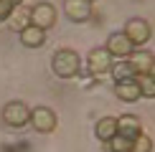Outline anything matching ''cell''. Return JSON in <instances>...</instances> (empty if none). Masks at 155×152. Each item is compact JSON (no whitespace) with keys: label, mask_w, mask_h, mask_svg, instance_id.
I'll return each instance as SVG.
<instances>
[{"label":"cell","mask_w":155,"mask_h":152,"mask_svg":"<svg viewBox=\"0 0 155 152\" xmlns=\"http://www.w3.org/2000/svg\"><path fill=\"white\" fill-rule=\"evenodd\" d=\"M122 33L130 38L132 46H145L150 41V23L145 18H130L125 23V28H122Z\"/></svg>","instance_id":"obj_5"},{"label":"cell","mask_w":155,"mask_h":152,"mask_svg":"<svg viewBox=\"0 0 155 152\" xmlns=\"http://www.w3.org/2000/svg\"><path fill=\"white\" fill-rule=\"evenodd\" d=\"M51 68H54V74L59 79H74V76H79L81 59L71 48H59L54 53V59H51Z\"/></svg>","instance_id":"obj_1"},{"label":"cell","mask_w":155,"mask_h":152,"mask_svg":"<svg viewBox=\"0 0 155 152\" xmlns=\"http://www.w3.org/2000/svg\"><path fill=\"white\" fill-rule=\"evenodd\" d=\"M13 8H15V5H13L10 0H0V23H5V21H8V18H10Z\"/></svg>","instance_id":"obj_19"},{"label":"cell","mask_w":155,"mask_h":152,"mask_svg":"<svg viewBox=\"0 0 155 152\" xmlns=\"http://www.w3.org/2000/svg\"><path fill=\"white\" fill-rule=\"evenodd\" d=\"M112 63H114V59L109 56V51H107L104 46H97V48L89 51L87 68H89V74H92V76H104V74H109Z\"/></svg>","instance_id":"obj_4"},{"label":"cell","mask_w":155,"mask_h":152,"mask_svg":"<svg viewBox=\"0 0 155 152\" xmlns=\"http://www.w3.org/2000/svg\"><path fill=\"white\" fill-rule=\"evenodd\" d=\"M94 135L99 142H107V139H112L117 135V117H102L99 122L94 127Z\"/></svg>","instance_id":"obj_13"},{"label":"cell","mask_w":155,"mask_h":152,"mask_svg":"<svg viewBox=\"0 0 155 152\" xmlns=\"http://www.w3.org/2000/svg\"><path fill=\"white\" fill-rule=\"evenodd\" d=\"M130 152H153V139L147 137V135H143V132H140V135L132 139Z\"/></svg>","instance_id":"obj_18"},{"label":"cell","mask_w":155,"mask_h":152,"mask_svg":"<svg viewBox=\"0 0 155 152\" xmlns=\"http://www.w3.org/2000/svg\"><path fill=\"white\" fill-rule=\"evenodd\" d=\"M140 132H143V124H140V119L135 114H125V117L117 119V135L127 137V139H135Z\"/></svg>","instance_id":"obj_10"},{"label":"cell","mask_w":155,"mask_h":152,"mask_svg":"<svg viewBox=\"0 0 155 152\" xmlns=\"http://www.w3.org/2000/svg\"><path fill=\"white\" fill-rule=\"evenodd\" d=\"M8 25L13 30H21L25 28V25H31V8H25V5H15L10 13V18H8Z\"/></svg>","instance_id":"obj_14"},{"label":"cell","mask_w":155,"mask_h":152,"mask_svg":"<svg viewBox=\"0 0 155 152\" xmlns=\"http://www.w3.org/2000/svg\"><path fill=\"white\" fill-rule=\"evenodd\" d=\"M64 13L69 15V21L74 23H87L92 21V3L87 0H64Z\"/></svg>","instance_id":"obj_8"},{"label":"cell","mask_w":155,"mask_h":152,"mask_svg":"<svg viewBox=\"0 0 155 152\" xmlns=\"http://www.w3.org/2000/svg\"><path fill=\"white\" fill-rule=\"evenodd\" d=\"M10 3H13V5H23V0H10Z\"/></svg>","instance_id":"obj_21"},{"label":"cell","mask_w":155,"mask_h":152,"mask_svg":"<svg viewBox=\"0 0 155 152\" xmlns=\"http://www.w3.org/2000/svg\"><path fill=\"white\" fill-rule=\"evenodd\" d=\"M153 53L150 51H132V56L127 59V63L132 66V71L135 74H147L150 71V66H153Z\"/></svg>","instance_id":"obj_12"},{"label":"cell","mask_w":155,"mask_h":152,"mask_svg":"<svg viewBox=\"0 0 155 152\" xmlns=\"http://www.w3.org/2000/svg\"><path fill=\"white\" fill-rule=\"evenodd\" d=\"M87 3H94V0H87Z\"/></svg>","instance_id":"obj_22"},{"label":"cell","mask_w":155,"mask_h":152,"mask_svg":"<svg viewBox=\"0 0 155 152\" xmlns=\"http://www.w3.org/2000/svg\"><path fill=\"white\" fill-rule=\"evenodd\" d=\"M21 43L25 48H41L43 43H46V30H41L38 25H25L21 30Z\"/></svg>","instance_id":"obj_9"},{"label":"cell","mask_w":155,"mask_h":152,"mask_svg":"<svg viewBox=\"0 0 155 152\" xmlns=\"http://www.w3.org/2000/svg\"><path fill=\"white\" fill-rule=\"evenodd\" d=\"M130 144H132V139H127L122 135H114L112 139L104 142V150L107 152H130Z\"/></svg>","instance_id":"obj_17"},{"label":"cell","mask_w":155,"mask_h":152,"mask_svg":"<svg viewBox=\"0 0 155 152\" xmlns=\"http://www.w3.org/2000/svg\"><path fill=\"white\" fill-rule=\"evenodd\" d=\"M114 94H117L122 101H137V99H143L140 86H137V81H135V79L117 81V84H114Z\"/></svg>","instance_id":"obj_11"},{"label":"cell","mask_w":155,"mask_h":152,"mask_svg":"<svg viewBox=\"0 0 155 152\" xmlns=\"http://www.w3.org/2000/svg\"><path fill=\"white\" fill-rule=\"evenodd\" d=\"M31 124H33L36 132L48 135V132H54L59 127V117H56V112L51 106H36V109H31Z\"/></svg>","instance_id":"obj_3"},{"label":"cell","mask_w":155,"mask_h":152,"mask_svg":"<svg viewBox=\"0 0 155 152\" xmlns=\"http://www.w3.org/2000/svg\"><path fill=\"white\" fill-rule=\"evenodd\" d=\"M104 48L109 51V56H112V59H117V61L130 59L132 51H135V46L130 43V38L122 33V30H120V33H109L107 43H104Z\"/></svg>","instance_id":"obj_6"},{"label":"cell","mask_w":155,"mask_h":152,"mask_svg":"<svg viewBox=\"0 0 155 152\" xmlns=\"http://www.w3.org/2000/svg\"><path fill=\"white\" fill-rule=\"evenodd\" d=\"M3 122L13 127V129H23L25 124H31V109L25 101H8L3 106Z\"/></svg>","instance_id":"obj_2"},{"label":"cell","mask_w":155,"mask_h":152,"mask_svg":"<svg viewBox=\"0 0 155 152\" xmlns=\"http://www.w3.org/2000/svg\"><path fill=\"white\" fill-rule=\"evenodd\" d=\"M147 74H150L153 79H155V61H153V66H150V71H147Z\"/></svg>","instance_id":"obj_20"},{"label":"cell","mask_w":155,"mask_h":152,"mask_svg":"<svg viewBox=\"0 0 155 152\" xmlns=\"http://www.w3.org/2000/svg\"><path fill=\"white\" fill-rule=\"evenodd\" d=\"M31 23L38 25L41 30H48L56 25V8L51 3H36L31 8Z\"/></svg>","instance_id":"obj_7"},{"label":"cell","mask_w":155,"mask_h":152,"mask_svg":"<svg viewBox=\"0 0 155 152\" xmlns=\"http://www.w3.org/2000/svg\"><path fill=\"white\" fill-rule=\"evenodd\" d=\"M109 74H112L114 84H117V81H127V79H135V76H137V74L132 71V66L127 63V59H125V61H117V63H112Z\"/></svg>","instance_id":"obj_15"},{"label":"cell","mask_w":155,"mask_h":152,"mask_svg":"<svg viewBox=\"0 0 155 152\" xmlns=\"http://www.w3.org/2000/svg\"><path fill=\"white\" fill-rule=\"evenodd\" d=\"M135 81H137L140 94H143L145 99H155V79H153L150 74H137V76H135Z\"/></svg>","instance_id":"obj_16"}]
</instances>
